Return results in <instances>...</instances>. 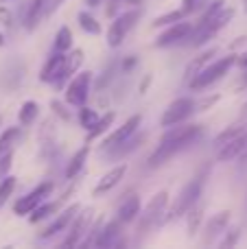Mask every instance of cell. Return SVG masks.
I'll return each instance as SVG.
<instances>
[{"mask_svg":"<svg viewBox=\"0 0 247 249\" xmlns=\"http://www.w3.org/2000/svg\"><path fill=\"white\" fill-rule=\"evenodd\" d=\"M79 124H81L83 129H92L94 127L96 123H99V114H96V109H92V107H88V105H81V107H79Z\"/></svg>","mask_w":247,"mask_h":249,"instance_id":"obj_34","label":"cell"},{"mask_svg":"<svg viewBox=\"0 0 247 249\" xmlns=\"http://www.w3.org/2000/svg\"><path fill=\"white\" fill-rule=\"evenodd\" d=\"M22 140V124L20 127H7L0 133V153H7V151H16V146Z\"/></svg>","mask_w":247,"mask_h":249,"instance_id":"obj_28","label":"cell"},{"mask_svg":"<svg viewBox=\"0 0 247 249\" xmlns=\"http://www.w3.org/2000/svg\"><path fill=\"white\" fill-rule=\"evenodd\" d=\"M13 164V151H7V153H0V177H7L9 171H11Z\"/></svg>","mask_w":247,"mask_h":249,"instance_id":"obj_39","label":"cell"},{"mask_svg":"<svg viewBox=\"0 0 247 249\" xmlns=\"http://www.w3.org/2000/svg\"><path fill=\"white\" fill-rule=\"evenodd\" d=\"M66 199L64 197H59V199H46L44 203H39L37 208H35L33 212H31L26 219H29V223L31 225H37V223H42V221H46V219H51V216H55L57 212L61 210V203H64Z\"/></svg>","mask_w":247,"mask_h":249,"instance_id":"obj_22","label":"cell"},{"mask_svg":"<svg viewBox=\"0 0 247 249\" xmlns=\"http://www.w3.org/2000/svg\"><path fill=\"white\" fill-rule=\"evenodd\" d=\"M2 46H4V35L0 33V48H2Z\"/></svg>","mask_w":247,"mask_h":249,"instance_id":"obj_52","label":"cell"},{"mask_svg":"<svg viewBox=\"0 0 247 249\" xmlns=\"http://www.w3.org/2000/svg\"><path fill=\"white\" fill-rule=\"evenodd\" d=\"M236 160H239V168H241V171H247V149Z\"/></svg>","mask_w":247,"mask_h":249,"instance_id":"obj_47","label":"cell"},{"mask_svg":"<svg viewBox=\"0 0 247 249\" xmlns=\"http://www.w3.org/2000/svg\"><path fill=\"white\" fill-rule=\"evenodd\" d=\"M243 7H245V13H247V0H243Z\"/></svg>","mask_w":247,"mask_h":249,"instance_id":"obj_53","label":"cell"},{"mask_svg":"<svg viewBox=\"0 0 247 249\" xmlns=\"http://www.w3.org/2000/svg\"><path fill=\"white\" fill-rule=\"evenodd\" d=\"M37 116H39L37 101H24V103L20 105V109H18V123H20L22 127H31V124L37 121Z\"/></svg>","mask_w":247,"mask_h":249,"instance_id":"obj_29","label":"cell"},{"mask_svg":"<svg viewBox=\"0 0 247 249\" xmlns=\"http://www.w3.org/2000/svg\"><path fill=\"white\" fill-rule=\"evenodd\" d=\"M138 66V57L136 55H127V57H123V61H121V72L123 74H129L131 70Z\"/></svg>","mask_w":247,"mask_h":249,"instance_id":"obj_41","label":"cell"},{"mask_svg":"<svg viewBox=\"0 0 247 249\" xmlns=\"http://www.w3.org/2000/svg\"><path fill=\"white\" fill-rule=\"evenodd\" d=\"M61 4H64V0H55V2H53V11H57Z\"/></svg>","mask_w":247,"mask_h":249,"instance_id":"obj_49","label":"cell"},{"mask_svg":"<svg viewBox=\"0 0 247 249\" xmlns=\"http://www.w3.org/2000/svg\"><path fill=\"white\" fill-rule=\"evenodd\" d=\"M234 66H236V55L234 53H230V55H226V57H219V59H212L195 79H193L191 83H188V88H191V92L208 90L210 86H214L217 81H221V79L226 77L232 68H234Z\"/></svg>","mask_w":247,"mask_h":249,"instance_id":"obj_3","label":"cell"},{"mask_svg":"<svg viewBox=\"0 0 247 249\" xmlns=\"http://www.w3.org/2000/svg\"><path fill=\"white\" fill-rule=\"evenodd\" d=\"M129 4V0H105V16L107 18H114L116 13L123 11V7Z\"/></svg>","mask_w":247,"mask_h":249,"instance_id":"obj_38","label":"cell"},{"mask_svg":"<svg viewBox=\"0 0 247 249\" xmlns=\"http://www.w3.org/2000/svg\"><path fill=\"white\" fill-rule=\"evenodd\" d=\"M121 243H123V223L118 219H112L107 223H103V228H101L99 236L94 241V247L112 249V247H118Z\"/></svg>","mask_w":247,"mask_h":249,"instance_id":"obj_15","label":"cell"},{"mask_svg":"<svg viewBox=\"0 0 247 249\" xmlns=\"http://www.w3.org/2000/svg\"><path fill=\"white\" fill-rule=\"evenodd\" d=\"M127 168H129V166H127L125 160H123L121 164H116V166H112L107 173H105V175H101V179L96 181L92 195H94V197H103V195H107L109 190H114L123 181V177L127 175Z\"/></svg>","mask_w":247,"mask_h":249,"instance_id":"obj_14","label":"cell"},{"mask_svg":"<svg viewBox=\"0 0 247 249\" xmlns=\"http://www.w3.org/2000/svg\"><path fill=\"white\" fill-rule=\"evenodd\" d=\"M77 22H79V29H81L86 35H101V33H103L101 22L96 20L90 11H86V9L77 13Z\"/></svg>","mask_w":247,"mask_h":249,"instance_id":"obj_30","label":"cell"},{"mask_svg":"<svg viewBox=\"0 0 247 249\" xmlns=\"http://www.w3.org/2000/svg\"><path fill=\"white\" fill-rule=\"evenodd\" d=\"M90 225H92V208L79 210V214L74 216V221L70 223L68 232H66V238L61 241V247H79L83 236L90 230Z\"/></svg>","mask_w":247,"mask_h":249,"instance_id":"obj_13","label":"cell"},{"mask_svg":"<svg viewBox=\"0 0 247 249\" xmlns=\"http://www.w3.org/2000/svg\"><path fill=\"white\" fill-rule=\"evenodd\" d=\"M140 124H142V114H131V116L127 118V121L123 123L121 127L109 129V131L105 133L103 138H101V146H99V149L105 151V153H107V151H112L114 146L123 144L127 138L134 136V133L140 129Z\"/></svg>","mask_w":247,"mask_h":249,"instance_id":"obj_9","label":"cell"},{"mask_svg":"<svg viewBox=\"0 0 247 249\" xmlns=\"http://www.w3.org/2000/svg\"><path fill=\"white\" fill-rule=\"evenodd\" d=\"M72 44H74V37H72L70 26H59V31L55 33V39H53V51L68 53V51H72Z\"/></svg>","mask_w":247,"mask_h":249,"instance_id":"obj_31","label":"cell"},{"mask_svg":"<svg viewBox=\"0 0 247 249\" xmlns=\"http://www.w3.org/2000/svg\"><path fill=\"white\" fill-rule=\"evenodd\" d=\"M219 101V94H214V96H208V99H204L201 103H197V112H204V109H208V107H212L214 103Z\"/></svg>","mask_w":247,"mask_h":249,"instance_id":"obj_44","label":"cell"},{"mask_svg":"<svg viewBox=\"0 0 247 249\" xmlns=\"http://www.w3.org/2000/svg\"><path fill=\"white\" fill-rule=\"evenodd\" d=\"M241 118H247V103L243 105V112H241Z\"/></svg>","mask_w":247,"mask_h":249,"instance_id":"obj_50","label":"cell"},{"mask_svg":"<svg viewBox=\"0 0 247 249\" xmlns=\"http://www.w3.org/2000/svg\"><path fill=\"white\" fill-rule=\"evenodd\" d=\"M88 155H90V142H86L81 149H77V151L72 153V158L68 160V164H66V171H64V177H66V179L70 181V179H77V177L81 175V171L86 168Z\"/></svg>","mask_w":247,"mask_h":249,"instance_id":"obj_21","label":"cell"},{"mask_svg":"<svg viewBox=\"0 0 247 249\" xmlns=\"http://www.w3.org/2000/svg\"><path fill=\"white\" fill-rule=\"evenodd\" d=\"M114 121H116V114H114V112H107L105 116H101V118H99V123H96L94 127L88 129V133H86V142H94V140H99V138H103L105 133H107L109 129L114 127Z\"/></svg>","mask_w":247,"mask_h":249,"instance_id":"obj_27","label":"cell"},{"mask_svg":"<svg viewBox=\"0 0 247 249\" xmlns=\"http://www.w3.org/2000/svg\"><path fill=\"white\" fill-rule=\"evenodd\" d=\"M53 2L55 0H31V4L26 7V13H24L26 31H33L39 24V20L53 11Z\"/></svg>","mask_w":247,"mask_h":249,"instance_id":"obj_19","label":"cell"},{"mask_svg":"<svg viewBox=\"0 0 247 249\" xmlns=\"http://www.w3.org/2000/svg\"><path fill=\"white\" fill-rule=\"evenodd\" d=\"M16 186H18V179L13 175H7L0 179V210H2L4 203L9 201V197L16 193Z\"/></svg>","mask_w":247,"mask_h":249,"instance_id":"obj_33","label":"cell"},{"mask_svg":"<svg viewBox=\"0 0 247 249\" xmlns=\"http://www.w3.org/2000/svg\"><path fill=\"white\" fill-rule=\"evenodd\" d=\"M204 212H206V206L199 201L186 216H184V219H186V236L188 238H193V236H197V234H199L201 223H204Z\"/></svg>","mask_w":247,"mask_h":249,"instance_id":"obj_26","label":"cell"},{"mask_svg":"<svg viewBox=\"0 0 247 249\" xmlns=\"http://www.w3.org/2000/svg\"><path fill=\"white\" fill-rule=\"evenodd\" d=\"M239 241H241V228L239 225H230V228L226 230V234L217 241V245L221 249H228V247L239 245Z\"/></svg>","mask_w":247,"mask_h":249,"instance_id":"obj_35","label":"cell"},{"mask_svg":"<svg viewBox=\"0 0 247 249\" xmlns=\"http://www.w3.org/2000/svg\"><path fill=\"white\" fill-rule=\"evenodd\" d=\"M79 210H81L79 203H70V206L61 208V210L53 216L51 223L44 228V232H39V238H42V241H48V238L57 236V234H61V232H68L70 223H72L74 216L79 214Z\"/></svg>","mask_w":247,"mask_h":249,"instance_id":"obj_12","label":"cell"},{"mask_svg":"<svg viewBox=\"0 0 247 249\" xmlns=\"http://www.w3.org/2000/svg\"><path fill=\"white\" fill-rule=\"evenodd\" d=\"M206 177H208V168H201L193 179H188L186 184H184V188L179 190L175 201L169 206L164 223H173V221H177V219H184V216L201 201V195H204V188H206Z\"/></svg>","mask_w":247,"mask_h":249,"instance_id":"obj_2","label":"cell"},{"mask_svg":"<svg viewBox=\"0 0 247 249\" xmlns=\"http://www.w3.org/2000/svg\"><path fill=\"white\" fill-rule=\"evenodd\" d=\"M103 223H105L103 216H101V219H96V221H92L90 230H88V234L83 236V241H81V245H79V247H94V241H96V236H99Z\"/></svg>","mask_w":247,"mask_h":249,"instance_id":"obj_37","label":"cell"},{"mask_svg":"<svg viewBox=\"0 0 247 249\" xmlns=\"http://www.w3.org/2000/svg\"><path fill=\"white\" fill-rule=\"evenodd\" d=\"M186 18H188V13L184 11L182 7L173 9V11H166V13H162V16H158L156 20L151 22V29H164V26H171V24H175V22H182V20H186Z\"/></svg>","mask_w":247,"mask_h":249,"instance_id":"obj_32","label":"cell"},{"mask_svg":"<svg viewBox=\"0 0 247 249\" xmlns=\"http://www.w3.org/2000/svg\"><path fill=\"white\" fill-rule=\"evenodd\" d=\"M64 61H66V53H57L53 51V55L44 61L42 70H39V81L42 83H55L61 74V68H64Z\"/></svg>","mask_w":247,"mask_h":249,"instance_id":"obj_20","label":"cell"},{"mask_svg":"<svg viewBox=\"0 0 247 249\" xmlns=\"http://www.w3.org/2000/svg\"><path fill=\"white\" fill-rule=\"evenodd\" d=\"M171 206V193L169 190H160L156 193L149 203L144 206V210H140V223L138 232H147V230L156 228V225H164V216L169 212Z\"/></svg>","mask_w":247,"mask_h":249,"instance_id":"obj_5","label":"cell"},{"mask_svg":"<svg viewBox=\"0 0 247 249\" xmlns=\"http://www.w3.org/2000/svg\"><path fill=\"white\" fill-rule=\"evenodd\" d=\"M81 64H83V51L81 48H72V51H68L66 53V61H64V68H61V74L53 86H55L57 90H64V88L68 86L70 79L79 72Z\"/></svg>","mask_w":247,"mask_h":249,"instance_id":"obj_16","label":"cell"},{"mask_svg":"<svg viewBox=\"0 0 247 249\" xmlns=\"http://www.w3.org/2000/svg\"><path fill=\"white\" fill-rule=\"evenodd\" d=\"M204 136V127L201 124H175V127H169L164 131V136L160 138L158 146L153 149V153L149 155L147 166L149 168H158L162 164H166L169 160H173L177 153L186 151L188 146H193L199 138Z\"/></svg>","mask_w":247,"mask_h":249,"instance_id":"obj_1","label":"cell"},{"mask_svg":"<svg viewBox=\"0 0 247 249\" xmlns=\"http://www.w3.org/2000/svg\"><path fill=\"white\" fill-rule=\"evenodd\" d=\"M193 29H195V24H193V22H186V20L175 22V24H171V26H164V31L156 37L153 46L169 48V46H177V44H186L188 37H191V33H193Z\"/></svg>","mask_w":247,"mask_h":249,"instance_id":"obj_10","label":"cell"},{"mask_svg":"<svg viewBox=\"0 0 247 249\" xmlns=\"http://www.w3.org/2000/svg\"><path fill=\"white\" fill-rule=\"evenodd\" d=\"M232 223V212L230 210H219L214 214H210V219L206 221L204 230H201V243L204 245H212L226 234V230Z\"/></svg>","mask_w":247,"mask_h":249,"instance_id":"obj_11","label":"cell"},{"mask_svg":"<svg viewBox=\"0 0 247 249\" xmlns=\"http://www.w3.org/2000/svg\"><path fill=\"white\" fill-rule=\"evenodd\" d=\"M51 112H53V116H57L59 121H64V123H70L72 121V114H70V105L66 103V101H57V99H51Z\"/></svg>","mask_w":247,"mask_h":249,"instance_id":"obj_36","label":"cell"},{"mask_svg":"<svg viewBox=\"0 0 247 249\" xmlns=\"http://www.w3.org/2000/svg\"><path fill=\"white\" fill-rule=\"evenodd\" d=\"M217 53H219V48H217V46H208L206 51H201L197 57H193V59L188 61L186 70H184V83L188 86V83H191L193 79H195L197 74H199L201 70H204L206 66H208L210 61L214 59V55H217Z\"/></svg>","mask_w":247,"mask_h":249,"instance_id":"obj_18","label":"cell"},{"mask_svg":"<svg viewBox=\"0 0 247 249\" xmlns=\"http://www.w3.org/2000/svg\"><path fill=\"white\" fill-rule=\"evenodd\" d=\"M245 149H247V131H243L239 138H234L232 142H228L226 146H221V149L217 151V160L219 162H232V160L239 158Z\"/></svg>","mask_w":247,"mask_h":249,"instance_id":"obj_23","label":"cell"},{"mask_svg":"<svg viewBox=\"0 0 247 249\" xmlns=\"http://www.w3.org/2000/svg\"><path fill=\"white\" fill-rule=\"evenodd\" d=\"M112 77H114V66H112V64H109V66H107V68H105V70H103V77H101V79H99V81H96V83H94V90H96V92H101V90H103V88H105V86H109V81H112Z\"/></svg>","mask_w":247,"mask_h":249,"instance_id":"obj_40","label":"cell"},{"mask_svg":"<svg viewBox=\"0 0 247 249\" xmlns=\"http://www.w3.org/2000/svg\"><path fill=\"white\" fill-rule=\"evenodd\" d=\"M0 2H13V0H0Z\"/></svg>","mask_w":247,"mask_h":249,"instance_id":"obj_54","label":"cell"},{"mask_svg":"<svg viewBox=\"0 0 247 249\" xmlns=\"http://www.w3.org/2000/svg\"><path fill=\"white\" fill-rule=\"evenodd\" d=\"M144 138H147V136H144V133H138V131H136L134 136H131V138H127V140L123 142V144H118V146H114L112 151H107V155H109V158H114V160H125L127 155H129V153H134V151L138 149L140 144H142V140H144Z\"/></svg>","mask_w":247,"mask_h":249,"instance_id":"obj_25","label":"cell"},{"mask_svg":"<svg viewBox=\"0 0 247 249\" xmlns=\"http://www.w3.org/2000/svg\"><path fill=\"white\" fill-rule=\"evenodd\" d=\"M142 18V9L134 7V9H125V11L116 13L112 18V24H109L107 33H105V39H107V46L109 48H118L123 46V42L127 39V35L131 33L138 20Z\"/></svg>","mask_w":247,"mask_h":249,"instance_id":"obj_4","label":"cell"},{"mask_svg":"<svg viewBox=\"0 0 247 249\" xmlns=\"http://www.w3.org/2000/svg\"><path fill=\"white\" fill-rule=\"evenodd\" d=\"M243 131H247V118H239L236 123H232L230 127H226L221 133H217L214 136V140H212V146L214 149H221V146H226L228 142H232L234 138H239Z\"/></svg>","mask_w":247,"mask_h":249,"instance_id":"obj_24","label":"cell"},{"mask_svg":"<svg viewBox=\"0 0 247 249\" xmlns=\"http://www.w3.org/2000/svg\"><path fill=\"white\" fill-rule=\"evenodd\" d=\"M140 210H142V203H140V195L129 193L116 208V219L121 221L123 225L134 223L136 219L140 216Z\"/></svg>","mask_w":247,"mask_h":249,"instance_id":"obj_17","label":"cell"},{"mask_svg":"<svg viewBox=\"0 0 247 249\" xmlns=\"http://www.w3.org/2000/svg\"><path fill=\"white\" fill-rule=\"evenodd\" d=\"M195 112H197V101L193 99V96H179V99L171 101L169 107L164 109V114H162V118H160V124L164 129L175 127V124H182Z\"/></svg>","mask_w":247,"mask_h":249,"instance_id":"obj_8","label":"cell"},{"mask_svg":"<svg viewBox=\"0 0 247 249\" xmlns=\"http://www.w3.org/2000/svg\"><path fill=\"white\" fill-rule=\"evenodd\" d=\"M201 7H204V0H182V9L188 13V16H193L195 11H199Z\"/></svg>","mask_w":247,"mask_h":249,"instance_id":"obj_42","label":"cell"},{"mask_svg":"<svg viewBox=\"0 0 247 249\" xmlns=\"http://www.w3.org/2000/svg\"><path fill=\"white\" fill-rule=\"evenodd\" d=\"M92 90H94V72L92 70H81L68 81V86L64 88V101L70 107H81L88 105Z\"/></svg>","mask_w":247,"mask_h":249,"instance_id":"obj_6","label":"cell"},{"mask_svg":"<svg viewBox=\"0 0 247 249\" xmlns=\"http://www.w3.org/2000/svg\"><path fill=\"white\" fill-rule=\"evenodd\" d=\"M53 190H55V184H53V181H42V184H37L26 195L18 197V201L13 203V214L29 216L39 203H44L48 197H53Z\"/></svg>","mask_w":247,"mask_h":249,"instance_id":"obj_7","label":"cell"},{"mask_svg":"<svg viewBox=\"0 0 247 249\" xmlns=\"http://www.w3.org/2000/svg\"><path fill=\"white\" fill-rule=\"evenodd\" d=\"M0 24L7 26V29L13 24V16L9 11V7H4V4H0Z\"/></svg>","mask_w":247,"mask_h":249,"instance_id":"obj_43","label":"cell"},{"mask_svg":"<svg viewBox=\"0 0 247 249\" xmlns=\"http://www.w3.org/2000/svg\"><path fill=\"white\" fill-rule=\"evenodd\" d=\"M86 2H88V7H99L103 0H86Z\"/></svg>","mask_w":247,"mask_h":249,"instance_id":"obj_48","label":"cell"},{"mask_svg":"<svg viewBox=\"0 0 247 249\" xmlns=\"http://www.w3.org/2000/svg\"><path fill=\"white\" fill-rule=\"evenodd\" d=\"M236 66H239V68H243V70H247V51H243V53H239V55H236Z\"/></svg>","mask_w":247,"mask_h":249,"instance_id":"obj_46","label":"cell"},{"mask_svg":"<svg viewBox=\"0 0 247 249\" xmlns=\"http://www.w3.org/2000/svg\"><path fill=\"white\" fill-rule=\"evenodd\" d=\"M241 83H243V86H247V70H245V74H243V79H241Z\"/></svg>","mask_w":247,"mask_h":249,"instance_id":"obj_51","label":"cell"},{"mask_svg":"<svg viewBox=\"0 0 247 249\" xmlns=\"http://www.w3.org/2000/svg\"><path fill=\"white\" fill-rule=\"evenodd\" d=\"M149 86H151V74H144L142 83H140V86H138V92H140V94H147Z\"/></svg>","mask_w":247,"mask_h":249,"instance_id":"obj_45","label":"cell"}]
</instances>
